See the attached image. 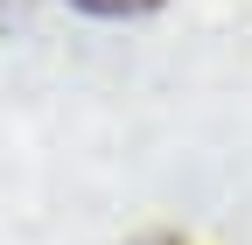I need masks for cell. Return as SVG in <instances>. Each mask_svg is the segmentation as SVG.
<instances>
[{"label":"cell","instance_id":"2","mask_svg":"<svg viewBox=\"0 0 252 245\" xmlns=\"http://www.w3.org/2000/svg\"><path fill=\"white\" fill-rule=\"evenodd\" d=\"M154 245H175V238H154Z\"/></svg>","mask_w":252,"mask_h":245},{"label":"cell","instance_id":"1","mask_svg":"<svg viewBox=\"0 0 252 245\" xmlns=\"http://www.w3.org/2000/svg\"><path fill=\"white\" fill-rule=\"evenodd\" d=\"M77 7H91V14H147L161 0H77Z\"/></svg>","mask_w":252,"mask_h":245}]
</instances>
